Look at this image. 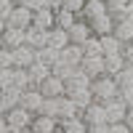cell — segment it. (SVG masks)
<instances>
[{
  "instance_id": "36",
  "label": "cell",
  "mask_w": 133,
  "mask_h": 133,
  "mask_svg": "<svg viewBox=\"0 0 133 133\" xmlns=\"http://www.w3.org/2000/svg\"><path fill=\"white\" fill-rule=\"evenodd\" d=\"M14 8H16V3H14V0H0V19L5 21V19L11 16V11H14Z\"/></svg>"
},
{
  "instance_id": "25",
  "label": "cell",
  "mask_w": 133,
  "mask_h": 133,
  "mask_svg": "<svg viewBox=\"0 0 133 133\" xmlns=\"http://www.w3.org/2000/svg\"><path fill=\"white\" fill-rule=\"evenodd\" d=\"M125 69V59L120 56H104V75H109V77H117L120 72Z\"/></svg>"
},
{
  "instance_id": "6",
  "label": "cell",
  "mask_w": 133,
  "mask_h": 133,
  "mask_svg": "<svg viewBox=\"0 0 133 133\" xmlns=\"http://www.w3.org/2000/svg\"><path fill=\"white\" fill-rule=\"evenodd\" d=\"M37 91L43 93V98H61V96H66V83H61L59 77H48V80H43L40 85H37Z\"/></svg>"
},
{
  "instance_id": "10",
  "label": "cell",
  "mask_w": 133,
  "mask_h": 133,
  "mask_svg": "<svg viewBox=\"0 0 133 133\" xmlns=\"http://www.w3.org/2000/svg\"><path fill=\"white\" fill-rule=\"evenodd\" d=\"M11 59H14V66H19V69H29L32 64H35V51H32L29 45H19L11 51Z\"/></svg>"
},
{
  "instance_id": "11",
  "label": "cell",
  "mask_w": 133,
  "mask_h": 133,
  "mask_svg": "<svg viewBox=\"0 0 133 133\" xmlns=\"http://www.w3.org/2000/svg\"><path fill=\"white\" fill-rule=\"evenodd\" d=\"M88 27H91V35L93 37H104V35H112V29H115V19L104 14V16H98L93 21H88Z\"/></svg>"
},
{
  "instance_id": "27",
  "label": "cell",
  "mask_w": 133,
  "mask_h": 133,
  "mask_svg": "<svg viewBox=\"0 0 133 133\" xmlns=\"http://www.w3.org/2000/svg\"><path fill=\"white\" fill-rule=\"evenodd\" d=\"M77 115H80L77 104L69 101L66 96H61V98H59V120H72V117H77Z\"/></svg>"
},
{
  "instance_id": "35",
  "label": "cell",
  "mask_w": 133,
  "mask_h": 133,
  "mask_svg": "<svg viewBox=\"0 0 133 133\" xmlns=\"http://www.w3.org/2000/svg\"><path fill=\"white\" fill-rule=\"evenodd\" d=\"M19 5H24L27 11H40V8H45V0H19Z\"/></svg>"
},
{
  "instance_id": "50",
  "label": "cell",
  "mask_w": 133,
  "mask_h": 133,
  "mask_svg": "<svg viewBox=\"0 0 133 133\" xmlns=\"http://www.w3.org/2000/svg\"><path fill=\"white\" fill-rule=\"evenodd\" d=\"M14 3H19V0H14Z\"/></svg>"
},
{
  "instance_id": "2",
  "label": "cell",
  "mask_w": 133,
  "mask_h": 133,
  "mask_svg": "<svg viewBox=\"0 0 133 133\" xmlns=\"http://www.w3.org/2000/svg\"><path fill=\"white\" fill-rule=\"evenodd\" d=\"M66 98H69V101H75L80 112H83L88 104H93L91 88H88V85H80V83H66Z\"/></svg>"
},
{
  "instance_id": "21",
  "label": "cell",
  "mask_w": 133,
  "mask_h": 133,
  "mask_svg": "<svg viewBox=\"0 0 133 133\" xmlns=\"http://www.w3.org/2000/svg\"><path fill=\"white\" fill-rule=\"evenodd\" d=\"M19 98H21V91L14 88V85H8V88L0 91V104H3L5 112H8V109H14V107H19Z\"/></svg>"
},
{
  "instance_id": "31",
  "label": "cell",
  "mask_w": 133,
  "mask_h": 133,
  "mask_svg": "<svg viewBox=\"0 0 133 133\" xmlns=\"http://www.w3.org/2000/svg\"><path fill=\"white\" fill-rule=\"evenodd\" d=\"M53 21H56V27H59V29H69L75 21H77V16L61 8V11H56V14H53Z\"/></svg>"
},
{
  "instance_id": "8",
  "label": "cell",
  "mask_w": 133,
  "mask_h": 133,
  "mask_svg": "<svg viewBox=\"0 0 133 133\" xmlns=\"http://www.w3.org/2000/svg\"><path fill=\"white\" fill-rule=\"evenodd\" d=\"M40 104H43V93L37 91V88H27V91H21V98H19V107H21V109L37 115Z\"/></svg>"
},
{
  "instance_id": "16",
  "label": "cell",
  "mask_w": 133,
  "mask_h": 133,
  "mask_svg": "<svg viewBox=\"0 0 133 133\" xmlns=\"http://www.w3.org/2000/svg\"><path fill=\"white\" fill-rule=\"evenodd\" d=\"M0 43H3V48H8V51L24 45V29H8L5 27V32L0 35Z\"/></svg>"
},
{
  "instance_id": "18",
  "label": "cell",
  "mask_w": 133,
  "mask_h": 133,
  "mask_svg": "<svg viewBox=\"0 0 133 133\" xmlns=\"http://www.w3.org/2000/svg\"><path fill=\"white\" fill-rule=\"evenodd\" d=\"M32 27H37V29H53L56 27V21H53V11L48 8H40L32 14Z\"/></svg>"
},
{
  "instance_id": "39",
  "label": "cell",
  "mask_w": 133,
  "mask_h": 133,
  "mask_svg": "<svg viewBox=\"0 0 133 133\" xmlns=\"http://www.w3.org/2000/svg\"><path fill=\"white\" fill-rule=\"evenodd\" d=\"M120 56L125 59V64H128V66H133V43H125V45H123V53H120Z\"/></svg>"
},
{
  "instance_id": "1",
  "label": "cell",
  "mask_w": 133,
  "mask_h": 133,
  "mask_svg": "<svg viewBox=\"0 0 133 133\" xmlns=\"http://www.w3.org/2000/svg\"><path fill=\"white\" fill-rule=\"evenodd\" d=\"M88 88H91V93H93V101H98V104L109 101V98H117V93H120L115 77H109V75H101V77H96V80H91Z\"/></svg>"
},
{
  "instance_id": "28",
  "label": "cell",
  "mask_w": 133,
  "mask_h": 133,
  "mask_svg": "<svg viewBox=\"0 0 133 133\" xmlns=\"http://www.w3.org/2000/svg\"><path fill=\"white\" fill-rule=\"evenodd\" d=\"M11 85L19 88V91H27V88H32L27 69H19V66H14V69H11Z\"/></svg>"
},
{
  "instance_id": "15",
  "label": "cell",
  "mask_w": 133,
  "mask_h": 133,
  "mask_svg": "<svg viewBox=\"0 0 133 133\" xmlns=\"http://www.w3.org/2000/svg\"><path fill=\"white\" fill-rule=\"evenodd\" d=\"M35 133H53V130H59V120H53V117H45V115H35L32 117V125H29Z\"/></svg>"
},
{
  "instance_id": "4",
  "label": "cell",
  "mask_w": 133,
  "mask_h": 133,
  "mask_svg": "<svg viewBox=\"0 0 133 133\" xmlns=\"http://www.w3.org/2000/svg\"><path fill=\"white\" fill-rule=\"evenodd\" d=\"M101 107H104V123L107 125H115V123H123L125 120L128 107L120 101V98H109V101H104Z\"/></svg>"
},
{
  "instance_id": "41",
  "label": "cell",
  "mask_w": 133,
  "mask_h": 133,
  "mask_svg": "<svg viewBox=\"0 0 133 133\" xmlns=\"http://www.w3.org/2000/svg\"><path fill=\"white\" fill-rule=\"evenodd\" d=\"M109 133H133L125 123H115V125H109Z\"/></svg>"
},
{
  "instance_id": "33",
  "label": "cell",
  "mask_w": 133,
  "mask_h": 133,
  "mask_svg": "<svg viewBox=\"0 0 133 133\" xmlns=\"http://www.w3.org/2000/svg\"><path fill=\"white\" fill-rule=\"evenodd\" d=\"M115 83H117L120 91H123V88H133V66H128V64H125V69L115 77Z\"/></svg>"
},
{
  "instance_id": "32",
  "label": "cell",
  "mask_w": 133,
  "mask_h": 133,
  "mask_svg": "<svg viewBox=\"0 0 133 133\" xmlns=\"http://www.w3.org/2000/svg\"><path fill=\"white\" fill-rule=\"evenodd\" d=\"M80 48H83V59L85 56H101V43H98V37H88Z\"/></svg>"
},
{
  "instance_id": "30",
  "label": "cell",
  "mask_w": 133,
  "mask_h": 133,
  "mask_svg": "<svg viewBox=\"0 0 133 133\" xmlns=\"http://www.w3.org/2000/svg\"><path fill=\"white\" fill-rule=\"evenodd\" d=\"M37 115H45V117L59 120V98H43V104H40V109H37Z\"/></svg>"
},
{
  "instance_id": "29",
  "label": "cell",
  "mask_w": 133,
  "mask_h": 133,
  "mask_svg": "<svg viewBox=\"0 0 133 133\" xmlns=\"http://www.w3.org/2000/svg\"><path fill=\"white\" fill-rule=\"evenodd\" d=\"M51 75H53V77H59L61 83H69V80H72V75H75V66L64 64V61H56V64L51 66Z\"/></svg>"
},
{
  "instance_id": "44",
  "label": "cell",
  "mask_w": 133,
  "mask_h": 133,
  "mask_svg": "<svg viewBox=\"0 0 133 133\" xmlns=\"http://www.w3.org/2000/svg\"><path fill=\"white\" fill-rule=\"evenodd\" d=\"M123 123H125V125H128V128L133 130V107H130L128 112H125V120H123Z\"/></svg>"
},
{
  "instance_id": "48",
  "label": "cell",
  "mask_w": 133,
  "mask_h": 133,
  "mask_svg": "<svg viewBox=\"0 0 133 133\" xmlns=\"http://www.w3.org/2000/svg\"><path fill=\"white\" fill-rule=\"evenodd\" d=\"M53 133H61V130H53Z\"/></svg>"
},
{
  "instance_id": "7",
  "label": "cell",
  "mask_w": 133,
  "mask_h": 133,
  "mask_svg": "<svg viewBox=\"0 0 133 133\" xmlns=\"http://www.w3.org/2000/svg\"><path fill=\"white\" fill-rule=\"evenodd\" d=\"M24 45H29L32 51H37V48H45V45H48V29L27 27V29H24Z\"/></svg>"
},
{
  "instance_id": "22",
  "label": "cell",
  "mask_w": 133,
  "mask_h": 133,
  "mask_svg": "<svg viewBox=\"0 0 133 133\" xmlns=\"http://www.w3.org/2000/svg\"><path fill=\"white\" fill-rule=\"evenodd\" d=\"M59 59H61V51L51 48V45H45V48H37V51H35V61L45 64V66H53Z\"/></svg>"
},
{
  "instance_id": "17",
  "label": "cell",
  "mask_w": 133,
  "mask_h": 133,
  "mask_svg": "<svg viewBox=\"0 0 133 133\" xmlns=\"http://www.w3.org/2000/svg\"><path fill=\"white\" fill-rule=\"evenodd\" d=\"M64 64H69V66H80L83 64V48L80 45H75V43H69L66 48H61V59Z\"/></svg>"
},
{
  "instance_id": "26",
  "label": "cell",
  "mask_w": 133,
  "mask_h": 133,
  "mask_svg": "<svg viewBox=\"0 0 133 133\" xmlns=\"http://www.w3.org/2000/svg\"><path fill=\"white\" fill-rule=\"evenodd\" d=\"M59 130L61 133H88V125L83 123V117L77 115L72 120H59Z\"/></svg>"
},
{
  "instance_id": "46",
  "label": "cell",
  "mask_w": 133,
  "mask_h": 133,
  "mask_svg": "<svg viewBox=\"0 0 133 133\" xmlns=\"http://www.w3.org/2000/svg\"><path fill=\"white\" fill-rule=\"evenodd\" d=\"M3 32H5V21L0 19V35H3Z\"/></svg>"
},
{
  "instance_id": "3",
  "label": "cell",
  "mask_w": 133,
  "mask_h": 133,
  "mask_svg": "<svg viewBox=\"0 0 133 133\" xmlns=\"http://www.w3.org/2000/svg\"><path fill=\"white\" fill-rule=\"evenodd\" d=\"M32 112H27V109H21V107H14V109H8L5 112V125L11 130H24L32 125Z\"/></svg>"
},
{
  "instance_id": "19",
  "label": "cell",
  "mask_w": 133,
  "mask_h": 133,
  "mask_svg": "<svg viewBox=\"0 0 133 133\" xmlns=\"http://www.w3.org/2000/svg\"><path fill=\"white\" fill-rule=\"evenodd\" d=\"M27 75H29V83H32V88H37L43 80H48L51 77V66H45V64H40V61H35L27 69Z\"/></svg>"
},
{
  "instance_id": "40",
  "label": "cell",
  "mask_w": 133,
  "mask_h": 133,
  "mask_svg": "<svg viewBox=\"0 0 133 133\" xmlns=\"http://www.w3.org/2000/svg\"><path fill=\"white\" fill-rule=\"evenodd\" d=\"M11 69H14V66H11ZM11 69H0V91L11 85Z\"/></svg>"
},
{
  "instance_id": "5",
  "label": "cell",
  "mask_w": 133,
  "mask_h": 133,
  "mask_svg": "<svg viewBox=\"0 0 133 133\" xmlns=\"http://www.w3.org/2000/svg\"><path fill=\"white\" fill-rule=\"evenodd\" d=\"M5 27L8 29H27V27H32V11H27L24 5L16 3V8L11 11V16L5 19Z\"/></svg>"
},
{
  "instance_id": "13",
  "label": "cell",
  "mask_w": 133,
  "mask_h": 133,
  "mask_svg": "<svg viewBox=\"0 0 133 133\" xmlns=\"http://www.w3.org/2000/svg\"><path fill=\"white\" fill-rule=\"evenodd\" d=\"M80 117H83V123L91 128V125H101L104 123V107L98 104V101H93V104H88L83 112H80Z\"/></svg>"
},
{
  "instance_id": "47",
  "label": "cell",
  "mask_w": 133,
  "mask_h": 133,
  "mask_svg": "<svg viewBox=\"0 0 133 133\" xmlns=\"http://www.w3.org/2000/svg\"><path fill=\"white\" fill-rule=\"evenodd\" d=\"M16 133H35V130H32V128H24V130H16Z\"/></svg>"
},
{
  "instance_id": "14",
  "label": "cell",
  "mask_w": 133,
  "mask_h": 133,
  "mask_svg": "<svg viewBox=\"0 0 133 133\" xmlns=\"http://www.w3.org/2000/svg\"><path fill=\"white\" fill-rule=\"evenodd\" d=\"M80 66H83V72L91 77V80H96V77L104 75V56H85Z\"/></svg>"
},
{
  "instance_id": "45",
  "label": "cell",
  "mask_w": 133,
  "mask_h": 133,
  "mask_svg": "<svg viewBox=\"0 0 133 133\" xmlns=\"http://www.w3.org/2000/svg\"><path fill=\"white\" fill-rule=\"evenodd\" d=\"M8 130V125H5V117H0V133H5Z\"/></svg>"
},
{
  "instance_id": "38",
  "label": "cell",
  "mask_w": 133,
  "mask_h": 133,
  "mask_svg": "<svg viewBox=\"0 0 133 133\" xmlns=\"http://www.w3.org/2000/svg\"><path fill=\"white\" fill-rule=\"evenodd\" d=\"M104 3H107V11H109V14H115V11H120L123 5H128L130 0H104Z\"/></svg>"
},
{
  "instance_id": "49",
  "label": "cell",
  "mask_w": 133,
  "mask_h": 133,
  "mask_svg": "<svg viewBox=\"0 0 133 133\" xmlns=\"http://www.w3.org/2000/svg\"><path fill=\"white\" fill-rule=\"evenodd\" d=\"M0 48H3V43H0Z\"/></svg>"
},
{
  "instance_id": "34",
  "label": "cell",
  "mask_w": 133,
  "mask_h": 133,
  "mask_svg": "<svg viewBox=\"0 0 133 133\" xmlns=\"http://www.w3.org/2000/svg\"><path fill=\"white\" fill-rule=\"evenodd\" d=\"M83 5H85V0H64V5H61V8H64V11H69V14H75V16H77V14L83 11Z\"/></svg>"
},
{
  "instance_id": "43",
  "label": "cell",
  "mask_w": 133,
  "mask_h": 133,
  "mask_svg": "<svg viewBox=\"0 0 133 133\" xmlns=\"http://www.w3.org/2000/svg\"><path fill=\"white\" fill-rule=\"evenodd\" d=\"M88 133H109V125H107V123H101V125H91V128H88Z\"/></svg>"
},
{
  "instance_id": "37",
  "label": "cell",
  "mask_w": 133,
  "mask_h": 133,
  "mask_svg": "<svg viewBox=\"0 0 133 133\" xmlns=\"http://www.w3.org/2000/svg\"><path fill=\"white\" fill-rule=\"evenodd\" d=\"M11 66H14L11 51H8V48H0V69H11Z\"/></svg>"
},
{
  "instance_id": "9",
  "label": "cell",
  "mask_w": 133,
  "mask_h": 133,
  "mask_svg": "<svg viewBox=\"0 0 133 133\" xmlns=\"http://www.w3.org/2000/svg\"><path fill=\"white\" fill-rule=\"evenodd\" d=\"M104 14H109L104 0H85V5H83L80 14H77V19H83V21H93V19L104 16Z\"/></svg>"
},
{
  "instance_id": "24",
  "label": "cell",
  "mask_w": 133,
  "mask_h": 133,
  "mask_svg": "<svg viewBox=\"0 0 133 133\" xmlns=\"http://www.w3.org/2000/svg\"><path fill=\"white\" fill-rule=\"evenodd\" d=\"M112 35L123 43H133V21H115V29H112Z\"/></svg>"
},
{
  "instance_id": "12",
  "label": "cell",
  "mask_w": 133,
  "mask_h": 133,
  "mask_svg": "<svg viewBox=\"0 0 133 133\" xmlns=\"http://www.w3.org/2000/svg\"><path fill=\"white\" fill-rule=\"evenodd\" d=\"M66 35H69V43H75V45H83L88 37H93V35H91V27H88V21H83V19H77L75 24L66 29Z\"/></svg>"
},
{
  "instance_id": "42",
  "label": "cell",
  "mask_w": 133,
  "mask_h": 133,
  "mask_svg": "<svg viewBox=\"0 0 133 133\" xmlns=\"http://www.w3.org/2000/svg\"><path fill=\"white\" fill-rule=\"evenodd\" d=\"M61 5H64V0H45V8L53 11V14H56V11H61Z\"/></svg>"
},
{
  "instance_id": "23",
  "label": "cell",
  "mask_w": 133,
  "mask_h": 133,
  "mask_svg": "<svg viewBox=\"0 0 133 133\" xmlns=\"http://www.w3.org/2000/svg\"><path fill=\"white\" fill-rule=\"evenodd\" d=\"M48 45L56 48V51L66 48V45H69V35H66V29H59V27L48 29Z\"/></svg>"
},
{
  "instance_id": "20",
  "label": "cell",
  "mask_w": 133,
  "mask_h": 133,
  "mask_svg": "<svg viewBox=\"0 0 133 133\" xmlns=\"http://www.w3.org/2000/svg\"><path fill=\"white\" fill-rule=\"evenodd\" d=\"M98 43H101V56H117V53H123V43H120L115 35L98 37Z\"/></svg>"
}]
</instances>
